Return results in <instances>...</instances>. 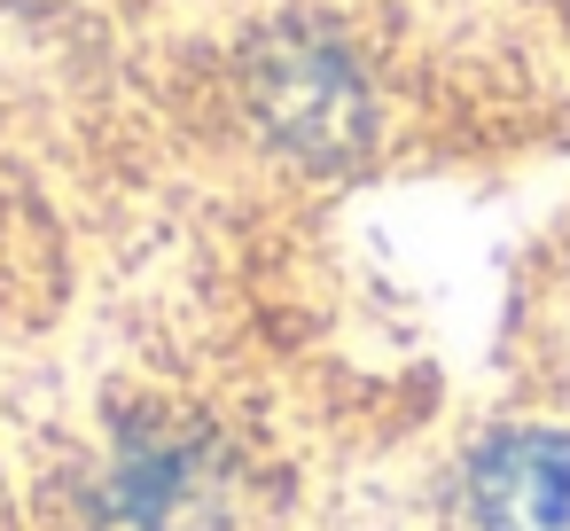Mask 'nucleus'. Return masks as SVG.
Here are the masks:
<instances>
[{
	"instance_id": "nucleus-1",
	"label": "nucleus",
	"mask_w": 570,
	"mask_h": 531,
	"mask_svg": "<svg viewBox=\"0 0 570 531\" xmlns=\"http://www.w3.org/2000/svg\"><path fill=\"white\" fill-rule=\"evenodd\" d=\"M235 523H243L235 461L204 437H134L95 492V531H235Z\"/></svg>"
},
{
	"instance_id": "nucleus-2",
	"label": "nucleus",
	"mask_w": 570,
	"mask_h": 531,
	"mask_svg": "<svg viewBox=\"0 0 570 531\" xmlns=\"http://www.w3.org/2000/svg\"><path fill=\"white\" fill-rule=\"evenodd\" d=\"M469 508L484 531H570V437H492L469 469Z\"/></svg>"
},
{
	"instance_id": "nucleus-3",
	"label": "nucleus",
	"mask_w": 570,
	"mask_h": 531,
	"mask_svg": "<svg viewBox=\"0 0 570 531\" xmlns=\"http://www.w3.org/2000/svg\"><path fill=\"white\" fill-rule=\"evenodd\" d=\"M258 102H266L274 134L297 141V149H313V157H336V149L360 134V87H352V71H344L328 48H313V40H282V48L258 63Z\"/></svg>"
}]
</instances>
